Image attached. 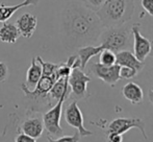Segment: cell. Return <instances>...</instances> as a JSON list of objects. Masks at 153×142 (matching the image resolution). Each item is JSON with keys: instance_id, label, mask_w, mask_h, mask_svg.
Masks as SVG:
<instances>
[{"instance_id": "obj_3", "label": "cell", "mask_w": 153, "mask_h": 142, "mask_svg": "<svg viewBox=\"0 0 153 142\" xmlns=\"http://www.w3.org/2000/svg\"><path fill=\"white\" fill-rule=\"evenodd\" d=\"M98 40L104 49L117 53L127 49L130 45L131 27L124 26V24L115 27H104Z\"/></svg>"}, {"instance_id": "obj_15", "label": "cell", "mask_w": 153, "mask_h": 142, "mask_svg": "<svg viewBox=\"0 0 153 142\" xmlns=\"http://www.w3.org/2000/svg\"><path fill=\"white\" fill-rule=\"evenodd\" d=\"M43 70L41 64L38 62L36 58H32L30 67L28 68L26 73V83L24 84L28 89H34L36 84L39 83L40 78L42 77Z\"/></svg>"}, {"instance_id": "obj_17", "label": "cell", "mask_w": 153, "mask_h": 142, "mask_svg": "<svg viewBox=\"0 0 153 142\" xmlns=\"http://www.w3.org/2000/svg\"><path fill=\"white\" fill-rule=\"evenodd\" d=\"M21 34L16 24L10 22H3L0 27V41L7 44H14L20 38Z\"/></svg>"}, {"instance_id": "obj_9", "label": "cell", "mask_w": 153, "mask_h": 142, "mask_svg": "<svg viewBox=\"0 0 153 142\" xmlns=\"http://www.w3.org/2000/svg\"><path fill=\"white\" fill-rule=\"evenodd\" d=\"M131 36L133 37V55L137 57L139 61L145 62L147 57L151 53V41L142 36L139 23H134L131 26Z\"/></svg>"}, {"instance_id": "obj_26", "label": "cell", "mask_w": 153, "mask_h": 142, "mask_svg": "<svg viewBox=\"0 0 153 142\" xmlns=\"http://www.w3.org/2000/svg\"><path fill=\"white\" fill-rule=\"evenodd\" d=\"M107 142H123V135L111 133V134H106Z\"/></svg>"}, {"instance_id": "obj_25", "label": "cell", "mask_w": 153, "mask_h": 142, "mask_svg": "<svg viewBox=\"0 0 153 142\" xmlns=\"http://www.w3.org/2000/svg\"><path fill=\"white\" fill-rule=\"evenodd\" d=\"M141 4L144 10L153 17V0H141Z\"/></svg>"}, {"instance_id": "obj_8", "label": "cell", "mask_w": 153, "mask_h": 142, "mask_svg": "<svg viewBox=\"0 0 153 142\" xmlns=\"http://www.w3.org/2000/svg\"><path fill=\"white\" fill-rule=\"evenodd\" d=\"M90 71L95 76L100 78L111 87H115L116 84L121 79L119 74L120 66L117 64L111 66H105L99 62H94L90 64Z\"/></svg>"}, {"instance_id": "obj_22", "label": "cell", "mask_w": 153, "mask_h": 142, "mask_svg": "<svg viewBox=\"0 0 153 142\" xmlns=\"http://www.w3.org/2000/svg\"><path fill=\"white\" fill-rule=\"evenodd\" d=\"M81 1H82L83 5L87 6L88 8L94 10V12H97L102 6L105 0H81Z\"/></svg>"}, {"instance_id": "obj_1", "label": "cell", "mask_w": 153, "mask_h": 142, "mask_svg": "<svg viewBox=\"0 0 153 142\" xmlns=\"http://www.w3.org/2000/svg\"><path fill=\"white\" fill-rule=\"evenodd\" d=\"M62 26L68 42L80 47L98 40L104 28L97 13L79 3H72L65 10Z\"/></svg>"}, {"instance_id": "obj_10", "label": "cell", "mask_w": 153, "mask_h": 142, "mask_svg": "<svg viewBox=\"0 0 153 142\" xmlns=\"http://www.w3.org/2000/svg\"><path fill=\"white\" fill-rule=\"evenodd\" d=\"M16 25L21 36L29 39L36 31V25H38V18L36 15H32L30 13H25L17 19Z\"/></svg>"}, {"instance_id": "obj_23", "label": "cell", "mask_w": 153, "mask_h": 142, "mask_svg": "<svg viewBox=\"0 0 153 142\" xmlns=\"http://www.w3.org/2000/svg\"><path fill=\"white\" fill-rule=\"evenodd\" d=\"M14 142H36V139L32 138L29 135L19 131V133L16 135V137H15Z\"/></svg>"}, {"instance_id": "obj_27", "label": "cell", "mask_w": 153, "mask_h": 142, "mask_svg": "<svg viewBox=\"0 0 153 142\" xmlns=\"http://www.w3.org/2000/svg\"><path fill=\"white\" fill-rule=\"evenodd\" d=\"M0 142H10V141L8 140V138L5 136V135L0 133Z\"/></svg>"}, {"instance_id": "obj_2", "label": "cell", "mask_w": 153, "mask_h": 142, "mask_svg": "<svg viewBox=\"0 0 153 142\" xmlns=\"http://www.w3.org/2000/svg\"><path fill=\"white\" fill-rule=\"evenodd\" d=\"M96 13L104 27L120 26L132 18L134 0H105Z\"/></svg>"}, {"instance_id": "obj_12", "label": "cell", "mask_w": 153, "mask_h": 142, "mask_svg": "<svg viewBox=\"0 0 153 142\" xmlns=\"http://www.w3.org/2000/svg\"><path fill=\"white\" fill-rule=\"evenodd\" d=\"M116 64L119 66L133 68L137 72L143 70L144 65H145L144 62H141L137 59L133 52H131L130 50H127V49H124V50L116 53Z\"/></svg>"}, {"instance_id": "obj_4", "label": "cell", "mask_w": 153, "mask_h": 142, "mask_svg": "<svg viewBox=\"0 0 153 142\" xmlns=\"http://www.w3.org/2000/svg\"><path fill=\"white\" fill-rule=\"evenodd\" d=\"M91 81V77L87 75L81 68H73L68 77V84L70 86L71 94L74 100L87 99L90 97L88 92V84Z\"/></svg>"}, {"instance_id": "obj_7", "label": "cell", "mask_w": 153, "mask_h": 142, "mask_svg": "<svg viewBox=\"0 0 153 142\" xmlns=\"http://www.w3.org/2000/svg\"><path fill=\"white\" fill-rule=\"evenodd\" d=\"M65 120L66 122L72 128L76 129L81 137L92 136L94 133L92 131H89L85 128L83 124V115L80 108L78 107L77 100H73L72 102L68 105L65 111Z\"/></svg>"}, {"instance_id": "obj_6", "label": "cell", "mask_w": 153, "mask_h": 142, "mask_svg": "<svg viewBox=\"0 0 153 142\" xmlns=\"http://www.w3.org/2000/svg\"><path fill=\"white\" fill-rule=\"evenodd\" d=\"M145 122L141 118H126V117H120L117 119H114L106 126L105 129V134H116L124 135L126 132H128L131 129H137L142 133L143 137L148 140V136L146 135L145 131Z\"/></svg>"}, {"instance_id": "obj_14", "label": "cell", "mask_w": 153, "mask_h": 142, "mask_svg": "<svg viewBox=\"0 0 153 142\" xmlns=\"http://www.w3.org/2000/svg\"><path fill=\"white\" fill-rule=\"evenodd\" d=\"M122 95L132 105H140L144 100V92L141 86L135 83H127L122 88Z\"/></svg>"}, {"instance_id": "obj_5", "label": "cell", "mask_w": 153, "mask_h": 142, "mask_svg": "<svg viewBox=\"0 0 153 142\" xmlns=\"http://www.w3.org/2000/svg\"><path fill=\"white\" fill-rule=\"evenodd\" d=\"M66 99H68V98L62 96L54 106L50 108L43 115L44 128L46 129L47 133L51 137H59L64 134V130H62L61 126V117H62V105H64Z\"/></svg>"}, {"instance_id": "obj_21", "label": "cell", "mask_w": 153, "mask_h": 142, "mask_svg": "<svg viewBox=\"0 0 153 142\" xmlns=\"http://www.w3.org/2000/svg\"><path fill=\"white\" fill-rule=\"evenodd\" d=\"M137 73L139 72H137L135 69H133V68L125 67V66H120L119 74H120V77H121V78H124V79L133 78V77L137 76Z\"/></svg>"}, {"instance_id": "obj_24", "label": "cell", "mask_w": 153, "mask_h": 142, "mask_svg": "<svg viewBox=\"0 0 153 142\" xmlns=\"http://www.w3.org/2000/svg\"><path fill=\"white\" fill-rule=\"evenodd\" d=\"M8 67L5 63L3 62H0V83H3L7 79L8 77Z\"/></svg>"}, {"instance_id": "obj_16", "label": "cell", "mask_w": 153, "mask_h": 142, "mask_svg": "<svg viewBox=\"0 0 153 142\" xmlns=\"http://www.w3.org/2000/svg\"><path fill=\"white\" fill-rule=\"evenodd\" d=\"M102 50H104L101 45L94 46V45H85L78 48V58L80 60V68L85 69L92 58L98 55Z\"/></svg>"}, {"instance_id": "obj_28", "label": "cell", "mask_w": 153, "mask_h": 142, "mask_svg": "<svg viewBox=\"0 0 153 142\" xmlns=\"http://www.w3.org/2000/svg\"><path fill=\"white\" fill-rule=\"evenodd\" d=\"M148 98H149V102L153 105V90H150L149 93H148Z\"/></svg>"}, {"instance_id": "obj_20", "label": "cell", "mask_w": 153, "mask_h": 142, "mask_svg": "<svg viewBox=\"0 0 153 142\" xmlns=\"http://www.w3.org/2000/svg\"><path fill=\"white\" fill-rule=\"evenodd\" d=\"M81 136L79 135V133H75L72 136H62L59 137L57 139H54L53 137L47 136V140L48 142H79Z\"/></svg>"}, {"instance_id": "obj_18", "label": "cell", "mask_w": 153, "mask_h": 142, "mask_svg": "<svg viewBox=\"0 0 153 142\" xmlns=\"http://www.w3.org/2000/svg\"><path fill=\"white\" fill-rule=\"evenodd\" d=\"M39 0H24L23 2L16 4V5H5L4 3L0 4V22H5L13 17V15L20 8L28 5H36Z\"/></svg>"}, {"instance_id": "obj_13", "label": "cell", "mask_w": 153, "mask_h": 142, "mask_svg": "<svg viewBox=\"0 0 153 142\" xmlns=\"http://www.w3.org/2000/svg\"><path fill=\"white\" fill-rule=\"evenodd\" d=\"M70 94L71 89L68 84V77H59L54 83V85L52 86L48 95L51 102H55V104H56L62 96L69 98L70 97Z\"/></svg>"}, {"instance_id": "obj_19", "label": "cell", "mask_w": 153, "mask_h": 142, "mask_svg": "<svg viewBox=\"0 0 153 142\" xmlns=\"http://www.w3.org/2000/svg\"><path fill=\"white\" fill-rule=\"evenodd\" d=\"M99 63L105 66H111L116 64V53L108 49H104L99 53Z\"/></svg>"}, {"instance_id": "obj_11", "label": "cell", "mask_w": 153, "mask_h": 142, "mask_svg": "<svg viewBox=\"0 0 153 142\" xmlns=\"http://www.w3.org/2000/svg\"><path fill=\"white\" fill-rule=\"evenodd\" d=\"M44 130L45 128H44V122H43V118L29 117L21 123L20 130L19 131L29 135L32 138L38 139L43 135Z\"/></svg>"}]
</instances>
